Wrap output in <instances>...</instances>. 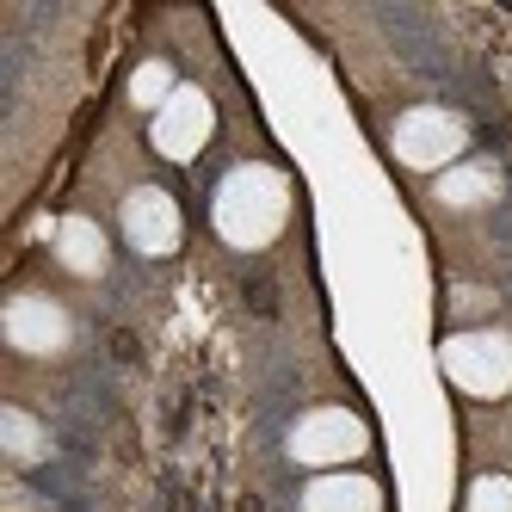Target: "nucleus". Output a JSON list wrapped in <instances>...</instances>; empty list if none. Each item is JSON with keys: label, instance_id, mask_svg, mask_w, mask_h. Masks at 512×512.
Returning a JSON list of instances; mask_svg holds the SVG:
<instances>
[{"label": "nucleus", "instance_id": "nucleus-9", "mask_svg": "<svg viewBox=\"0 0 512 512\" xmlns=\"http://www.w3.org/2000/svg\"><path fill=\"white\" fill-rule=\"evenodd\" d=\"M56 247H62L68 272H81V278L105 272V235H99V223H87V216H68V223L56 229Z\"/></svg>", "mask_w": 512, "mask_h": 512}, {"label": "nucleus", "instance_id": "nucleus-5", "mask_svg": "<svg viewBox=\"0 0 512 512\" xmlns=\"http://www.w3.org/2000/svg\"><path fill=\"white\" fill-rule=\"evenodd\" d=\"M204 136H210V99L192 93V87H179L161 112H155V149L167 161H192L204 149Z\"/></svg>", "mask_w": 512, "mask_h": 512}, {"label": "nucleus", "instance_id": "nucleus-1", "mask_svg": "<svg viewBox=\"0 0 512 512\" xmlns=\"http://www.w3.org/2000/svg\"><path fill=\"white\" fill-rule=\"evenodd\" d=\"M278 223H284V179L272 167H241L223 179V192H216V229L235 247L272 241Z\"/></svg>", "mask_w": 512, "mask_h": 512}, {"label": "nucleus", "instance_id": "nucleus-7", "mask_svg": "<svg viewBox=\"0 0 512 512\" xmlns=\"http://www.w3.org/2000/svg\"><path fill=\"white\" fill-rule=\"evenodd\" d=\"M7 340L19 346V352H62L68 346V315L50 303V297H19V303H7Z\"/></svg>", "mask_w": 512, "mask_h": 512}, {"label": "nucleus", "instance_id": "nucleus-12", "mask_svg": "<svg viewBox=\"0 0 512 512\" xmlns=\"http://www.w3.org/2000/svg\"><path fill=\"white\" fill-rule=\"evenodd\" d=\"M130 93H136V105H155V112H161V105L173 99V75H167V62H142V68H136V81H130Z\"/></svg>", "mask_w": 512, "mask_h": 512}, {"label": "nucleus", "instance_id": "nucleus-4", "mask_svg": "<svg viewBox=\"0 0 512 512\" xmlns=\"http://www.w3.org/2000/svg\"><path fill=\"white\" fill-rule=\"evenodd\" d=\"M290 451H297V463H346L364 451V426L346 408H315L290 432Z\"/></svg>", "mask_w": 512, "mask_h": 512}, {"label": "nucleus", "instance_id": "nucleus-2", "mask_svg": "<svg viewBox=\"0 0 512 512\" xmlns=\"http://www.w3.org/2000/svg\"><path fill=\"white\" fill-rule=\"evenodd\" d=\"M445 371L469 395H500L512 383V340H500V334H463V340L445 346Z\"/></svg>", "mask_w": 512, "mask_h": 512}, {"label": "nucleus", "instance_id": "nucleus-6", "mask_svg": "<svg viewBox=\"0 0 512 512\" xmlns=\"http://www.w3.org/2000/svg\"><path fill=\"white\" fill-rule=\"evenodd\" d=\"M124 235H130V247L136 253H173L179 247V210H173V198L167 192H155V186H142V192H130L124 198Z\"/></svg>", "mask_w": 512, "mask_h": 512}, {"label": "nucleus", "instance_id": "nucleus-13", "mask_svg": "<svg viewBox=\"0 0 512 512\" xmlns=\"http://www.w3.org/2000/svg\"><path fill=\"white\" fill-rule=\"evenodd\" d=\"M469 512H512V482L506 475H482L469 494Z\"/></svg>", "mask_w": 512, "mask_h": 512}, {"label": "nucleus", "instance_id": "nucleus-10", "mask_svg": "<svg viewBox=\"0 0 512 512\" xmlns=\"http://www.w3.org/2000/svg\"><path fill=\"white\" fill-rule=\"evenodd\" d=\"M500 192V179L488 167H451L445 179H438V198L445 204H488Z\"/></svg>", "mask_w": 512, "mask_h": 512}, {"label": "nucleus", "instance_id": "nucleus-3", "mask_svg": "<svg viewBox=\"0 0 512 512\" xmlns=\"http://www.w3.org/2000/svg\"><path fill=\"white\" fill-rule=\"evenodd\" d=\"M457 149H463V124L451 112H438V105H420V112L395 124V155L408 167H445Z\"/></svg>", "mask_w": 512, "mask_h": 512}, {"label": "nucleus", "instance_id": "nucleus-8", "mask_svg": "<svg viewBox=\"0 0 512 512\" xmlns=\"http://www.w3.org/2000/svg\"><path fill=\"white\" fill-rule=\"evenodd\" d=\"M303 512H377V482H364V475H327V482L309 488Z\"/></svg>", "mask_w": 512, "mask_h": 512}, {"label": "nucleus", "instance_id": "nucleus-11", "mask_svg": "<svg viewBox=\"0 0 512 512\" xmlns=\"http://www.w3.org/2000/svg\"><path fill=\"white\" fill-rule=\"evenodd\" d=\"M0 438H7V457H19V463L44 457V426L31 420L25 408H0Z\"/></svg>", "mask_w": 512, "mask_h": 512}]
</instances>
